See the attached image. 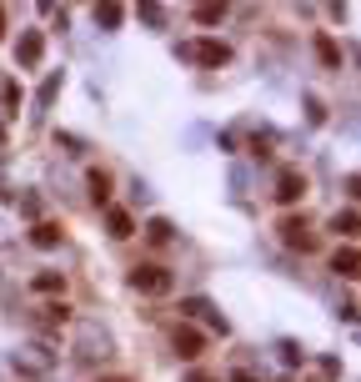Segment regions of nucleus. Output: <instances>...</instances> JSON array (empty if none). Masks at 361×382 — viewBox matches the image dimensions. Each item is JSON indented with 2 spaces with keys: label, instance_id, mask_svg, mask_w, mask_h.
Returning <instances> with one entry per match:
<instances>
[{
  "label": "nucleus",
  "instance_id": "nucleus-13",
  "mask_svg": "<svg viewBox=\"0 0 361 382\" xmlns=\"http://www.w3.org/2000/svg\"><path fill=\"white\" fill-rule=\"evenodd\" d=\"M35 292H40V297L66 292V277H60V271H40V277H35Z\"/></svg>",
  "mask_w": 361,
  "mask_h": 382
},
{
  "label": "nucleus",
  "instance_id": "nucleus-2",
  "mask_svg": "<svg viewBox=\"0 0 361 382\" xmlns=\"http://www.w3.org/2000/svg\"><path fill=\"white\" fill-rule=\"evenodd\" d=\"M281 242L291 247V252H316V232H311V222L306 216H281Z\"/></svg>",
  "mask_w": 361,
  "mask_h": 382
},
{
  "label": "nucleus",
  "instance_id": "nucleus-16",
  "mask_svg": "<svg viewBox=\"0 0 361 382\" xmlns=\"http://www.w3.org/2000/svg\"><path fill=\"white\" fill-rule=\"evenodd\" d=\"M221 16H226V0H206V6L196 11V21H201V26H216Z\"/></svg>",
  "mask_w": 361,
  "mask_h": 382
},
{
  "label": "nucleus",
  "instance_id": "nucleus-22",
  "mask_svg": "<svg viewBox=\"0 0 361 382\" xmlns=\"http://www.w3.org/2000/svg\"><path fill=\"white\" fill-rule=\"evenodd\" d=\"M55 91H60V76H50V81L40 86V106H50V101H55Z\"/></svg>",
  "mask_w": 361,
  "mask_h": 382
},
{
  "label": "nucleus",
  "instance_id": "nucleus-26",
  "mask_svg": "<svg viewBox=\"0 0 361 382\" xmlns=\"http://www.w3.org/2000/svg\"><path fill=\"white\" fill-rule=\"evenodd\" d=\"M0 40H6V11H0Z\"/></svg>",
  "mask_w": 361,
  "mask_h": 382
},
{
  "label": "nucleus",
  "instance_id": "nucleus-15",
  "mask_svg": "<svg viewBox=\"0 0 361 382\" xmlns=\"http://www.w3.org/2000/svg\"><path fill=\"white\" fill-rule=\"evenodd\" d=\"M40 322H45V327H66V322H71V307H66V302H50V307L40 312Z\"/></svg>",
  "mask_w": 361,
  "mask_h": 382
},
{
  "label": "nucleus",
  "instance_id": "nucleus-11",
  "mask_svg": "<svg viewBox=\"0 0 361 382\" xmlns=\"http://www.w3.org/2000/svg\"><path fill=\"white\" fill-rule=\"evenodd\" d=\"M331 271L336 277H356V247H336L331 252Z\"/></svg>",
  "mask_w": 361,
  "mask_h": 382
},
{
  "label": "nucleus",
  "instance_id": "nucleus-6",
  "mask_svg": "<svg viewBox=\"0 0 361 382\" xmlns=\"http://www.w3.org/2000/svg\"><path fill=\"white\" fill-rule=\"evenodd\" d=\"M176 352L186 357V362H196V357L206 352V337L196 332V327H176Z\"/></svg>",
  "mask_w": 361,
  "mask_h": 382
},
{
  "label": "nucleus",
  "instance_id": "nucleus-21",
  "mask_svg": "<svg viewBox=\"0 0 361 382\" xmlns=\"http://www.w3.org/2000/svg\"><path fill=\"white\" fill-rule=\"evenodd\" d=\"M281 362H286V367H301V362H306V352H301L296 342H281Z\"/></svg>",
  "mask_w": 361,
  "mask_h": 382
},
{
  "label": "nucleus",
  "instance_id": "nucleus-19",
  "mask_svg": "<svg viewBox=\"0 0 361 382\" xmlns=\"http://www.w3.org/2000/svg\"><path fill=\"white\" fill-rule=\"evenodd\" d=\"M141 21L146 26H166V11L156 6V0H141Z\"/></svg>",
  "mask_w": 361,
  "mask_h": 382
},
{
  "label": "nucleus",
  "instance_id": "nucleus-23",
  "mask_svg": "<svg viewBox=\"0 0 361 382\" xmlns=\"http://www.w3.org/2000/svg\"><path fill=\"white\" fill-rule=\"evenodd\" d=\"M0 101L16 106V101H21V86H16V81H6V86H0Z\"/></svg>",
  "mask_w": 361,
  "mask_h": 382
},
{
  "label": "nucleus",
  "instance_id": "nucleus-14",
  "mask_svg": "<svg viewBox=\"0 0 361 382\" xmlns=\"http://www.w3.org/2000/svg\"><path fill=\"white\" fill-rule=\"evenodd\" d=\"M171 232H176V227L166 222V216H151V222H146V237H151L156 247H166V242H171Z\"/></svg>",
  "mask_w": 361,
  "mask_h": 382
},
{
  "label": "nucleus",
  "instance_id": "nucleus-24",
  "mask_svg": "<svg viewBox=\"0 0 361 382\" xmlns=\"http://www.w3.org/2000/svg\"><path fill=\"white\" fill-rule=\"evenodd\" d=\"M231 382H256V377L251 372H231Z\"/></svg>",
  "mask_w": 361,
  "mask_h": 382
},
{
  "label": "nucleus",
  "instance_id": "nucleus-3",
  "mask_svg": "<svg viewBox=\"0 0 361 382\" xmlns=\"http://www.w3.org/2000/svg\"><path fill=\"white\" fill-rule=\"evenodd\" d=\"M186 56H191L196 66H226V61H231V45H226V40H191Z\"/></svg>",
  "mask_w": 361,
  "mask_h": 382
},
{
  "label": "nucleus",
  "instance_id": "nucleus-25",
  "mask_svg": "<svg viewBox=\"0 0 361 382\" xmlns=\"http://www.w3.org/2000/svg\"><path fill=\"white\" fill-rule=\"evenodd\" d=\"M191 382H216V377L211 372H191Z\"/></svg>",
  "mask_w": 361,
  "mask_h": 382
},
{
  "label": "nucleus",
  "instance_id": "nucleus-27",
  "mask_svg": "<svg viewBox=\"0 0 361 382\" xmlns=\"http://www.w3.org/2000/svg\"><path fill=\"white\" fill-rule=\"evenodd\" d=\"M101 382H131V377H101Z\"/></svg>",
  "mask_w": 361,
  "mask_h": 382
},
{
  "label": "nucleus",
  "instance_id": "nucleus-4",
  "mask_svg": "<svg viewBox=\"0 0 361 382\" xmlns=\"http://www.w3.org/2000/svg\"><path fill=\"white\" fill-rule=\"evenodd\" d=\"M301 196H306V176H301L296 167H286V172L276 176V201H281V206H296Z\"/></svg>",
  "mask_w": 361,
  "mask_h": 382
},
{
  "label": "nucleus",
  "instance_id": "nucleus-9",
  "mask_svg": "<svg viewBox=\"0 0 361 382\" xmlns=\"http://www.w3.org/2000/svg\"><path fill=\"white\" fill-rule=\"evenodd\" d=\"M50 362H55V357H50L45 347H25V352L16 357V367H25V372H45Z\"/></svg>",
  "mask_w": 361,
  "mask_h": 382
},
{
  "label": "nucleus",
  "instance_id": "nucleus-1",
  "mask_svg": "<svg viewBox=\"0 0 361 382\" xmlns=\"http://www.w3.org/2000/svg\"><path fill=\"white\" fill-rule=\"evenodd\" d=\"M131 287L146 292V297H166L171 292V271L156 266V262H141V266H131Z\"/></svg>",
  "mask_w": 361,
  "mask_h": 382
},
{
  "label": "nucleus",
  "instance_id": "nucleus-8",
  "mask_svg": "<svg viewBox=\"0 0 361 382\" xmlns=\"http://www.w3.org/2000/svg\"><path fill=\"white\" fill-rule=\"evenodd\" d=\"M105 222H110V237H115V242H126V237H136V216H131V211H120V206H110V216H105Z\"/></svg>",
  "mask_w": 361,
  "mask_h": 382
},
{
  "label": "nucleus",
  "instance_id": "nucleus-12",
  "mask_svg": "<svg viewBox=\"0 0 361 382\" xmlns=\"http://www.w3.org/2000/svg\"><path fill=\"white\" fill-rule=\"evenodd\" d=\"M316 56H321V66H331V71H336V66H341V45H336V40H331V35H326V30H321V35H316Z\"/></svg>",
  "mask_w": 361,
  "mask_h": 382
},
{
  "label": "nucleus",
  "instance_id": "nucleus-18",
  "mask_svg": "<svg viewBox=\"0 0 361 382\" xmlns=\"http://www.w3.org/2000/svg\"><path fill=\"white\" fill-rule=\"evenodd\" d=\"M331 232H341V237H351V232H356V211H351V206L331 216Z\"/></svg>",
  "mask_w": 361,
  "mask_h": 382
},
{
  "label": "nucleus",
  "instance_id": "nucleus-10",
  "mask_svg": "<svg viewBox=\"0 0 361 382\" xmlns=\"http://www.w3.org/2000/svg\"><path fill=\"white\" fill-rule=\"evenodd\" d=\"M96 26L101 30H115L120 26V0H96Z\"/></svg>",
  "mask_w": 361,
  "mask_h": 382
},
{
  "label": "nucleus",
  "instance_id": "nucleus-17",
  "mask_svg": "<svg viewBox=\"0 0 361 382\" xmlns=\"http://www.w3.org/2000/svg\"><path fill=\"white\" fill-rule=\"evenodd\" d=\"M91 196H96L101 206L110 201V176H105V172H91Z\"/></svg>",
  "mask_w": 361,
  "mask_h": 382
},
{
  "label": "nucleus",
  "instance_id": "nucleus-5",
  "mask_svg": "<svg viewBox=\"0 0 361 382\" xmlns=\"http://www.w3.org/2000/svg\"><path fill=\"white\" fill-rule=\"evenodd\" d=\"M40 56H45V35L40 30H25L21 45H16V61L21 66H40Z\"/></svg>",
  "mask_w": 361,
  "mask_h": 382
},
{
  "label": "nucleus",
  "instance_id": "nucleus-7",
  "mask_svg": "<svg viewBox=\"0 0 361 382\" xmlns=\"http://www.w3.org/2000/svg\"><path fill=\"white\" fill-rule=\"evenodd\" d=\"M60 237H66V232H60V222H35V227H30V242H35L40 252L60 247Z\"/></svg>",
  "mask_w": 361,
  "mask_h": 382
},
{
  "label": "nucleus",
  "instance_id": "nucleus-20",
  "mask_svg": "<svg viewBox=\"0 0 361 382\" xmlns=\"http://www.w3.org/2000/svg\"><path fill=\"white\" fill-rule=\"evenodd\" d=\"M180 312H191V317H211L216 307H211L206 297H191V302H180Z\"/></svg>",
  "mask_w": 361,
  "mask_h": 382
}]
</instances>
